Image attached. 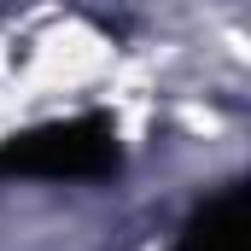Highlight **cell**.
<instances>
[{"mask_svg": "<svg viewBox=\"0 0 251 251\" xmlns=\"http://www.w3.org/2000/svg\"><path fill=\"white\" fill-rule=\"evenodd\" d=\"M123 164L111 117H70L41 123L0 140V176H35V181H100Z\"/></svg>", "mask_w": 251, "mask_h": 251, "instance_id": "obj_1", "label": "cell"}, {"mask_svg": "<svg viewBox=\"0 0 251 251\" xmlns=\"http://www.w3.org/2000/svg\"><path fill=\"white\" fill-rule=\"evenodd\" d=\"M176 251H251V193L222 187L216 199H204L187 216Z\"/></svg>", "mask_w": 251, "mask_h": 251, "instance_id": "obj_2", "label": "cell"}]
</instances>
